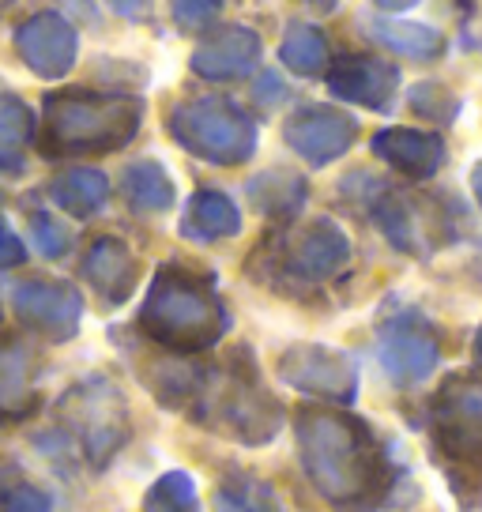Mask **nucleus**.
Listing matches in <instances>:
<instances>
[{
	"instance_id": "1",
	"label": "nucleus",
	"mask_w": 482,
	"mask_h": 512,
	"mask_svg": "<svg viewBox=\"0 0 482 512\" xmlns=\"http://www.w3.org/2000/svg\"><path fill=\"white\" fill-rule=\"evenodd\" d=\"M298 452L309 482L339 509H373L392 486L381 445L351 415L306 407L298 415Z\"/></svg>"
},
{
	"instance_id": "2",
	"label": "nucleus",
	"mask_w": 482,
	"mask_h": 512,
	"mask_svg": "<svg viewBox=\"0 0 482 512\" xmlns=\"http://www.w3.org/2000/svg\"><path fill=\"white\" fill-rule=\"evenodd\" d=\"M140 328L170 351L196 354L219 343L226 332V309L208 279L185 268H162L140 309Z\"/></svg>"
},
{
	"instance_id": "3",
	"label": "nucleus",
	"mask_w": 482,
	"mask_h": 512,
	"mask_svg": "<svg viewBox=\"0 0 482 512\" xmlns=\"http://www.w3.org/2000/svg\"><path fill=\"white\" fill-rule=\"evenodd\" d=\"M430 415L449 482L460 494H467V486H482V381L471 377L445 381L434 396Z\"/></svg>"
},
{
	"instance_id": "4",
	"label": "nucleus",
	"mask_w": 482,
	"mask_h": 512,
	"mask_svg": "<svg viewBox=\"0 0 482 512\" xmlns=\"http://www.w3.org/2000/svg\"><path fill=\"white\" fill-rule=\"evenodd\" d=\"M140 128V102L132 98L65 95L49 102V151H113Z\"/></svg>"
},
{
	"instance_id": "5",
	"label": "nucleus",
	"mask_w": 482,
	"mask_h": 512,
	"mask_svg": "<svg viewBox=\"0 0 482 512\" xmlns=\"http://www.w3.org/2000/svg\"><path fill=\"white\" fill-rule=\"evenodd\" d=\"M170 132L185 151L215 166H238L257 151V125L241 106L226 98H196L174 110Z\"/></svg>"
},
{
	"instance_id": "6",
	"label": "nucleus",
	"mask_w": 482,
	"mask_h": 512,
	"mask_svg": "<svg viewBox=\"0 0 482 512\" xmlns=\"http://www.w3.org/2000/svg\"><path fill=\"white\" fill-rule=\"evenodd\" d=\"M65 422H68V437L83 448V456L91 460V467L110 464V456L129 437L125 400L106 381H91L83 384V388H76V392H68Z\"/></svg>"
},
{
	"instance_id": "7",
	"label": "nucleus",
	"mask_w": 482,
	"mask_h": 512,
	"mask_svg": "<svg viewBox=\"0 0 482 512\" xmlns=\"http://www.w3.org/2000/svg\"><path fill=\"white\" fill-rule=\"evenodd\" d=\"M275 272L287 275L290 283L306 287V283H324L351 260V241L332 219H317L294 230L287 238L272 245Z\"/></svg>"
},
{
	"instance_id": "8",
	"label": "nucleus",
	"mask_w": 482,
	"mask_h": 512,
	"mask_svg": "<svg viewBox=\"0 0 482 512\" xmlns=\"http://www.w3.org/2000/svg\"><path fill=\"white\" fill-rule=\"evenodd\" d=\"M377 358L396 384H418L441 362V339L418 313H400L381 328Z\"/></svg>"
},
{
	"instance_id": "9",
	"label": "nucleus",
	"mask_w": 482,
	"mask_h": 512,
	"mask_svg": "<svg viewBox=\"0 0 482 512\" xmlns=\"http://www.w3.org/2000/svg\"><path fill=\"white\" fill-rule=\"evenodd\" d=\"M208 411L215 415L219 430L234 433L245 445H264L279 430L275 400H268L253 381H241L238 373L226 377V384H211Z\"/></svg>"
},
{
	"instance_id": "10",
	"label": "nucleus",
	"mask_w": 482,
	"mask_h": 512,
	"mask_svg": "<svg viewBox=\"0 0 482 512\" xmlns=\"http://www.w3.org/2000/svg\"><path fill=\"white\" fill-rule=\"evenodd\" d=\"M373 219L385 230V238L411 256L434 253L441 241L449 238V226L445 215L422 200L415 192H385L377 204H373Z\"/></svg>"
},
{
	"instance_id": "11",
	"label": "nucleus",
	"mask_w": 482,
	"mask_h": 512,
	"mask_svg": "<svg viewBox=\"0 0 482 512\" xmlns=\"http://www.w3.org/2000/svg\"><path fill=\"white\" fill-rule=\"evenodd\" d=\"M279 377L302 392H313V396L336 403L354 400V388H358V369L351 358L343 351H332V347H317V343L290 347L279 358Z\"/></svg>"
},
{
	"instance_id": "12",
	"label": "nucleus",
	"mask_w": 482,
	"mask_h": 512,
	"mask_svg": "<svg viewBox=\"0 0 482 512\" xmlns=\"http://www.w3.org/2000/svg\"><path fill=\"white\" fill-rule=\"evenodd\" d=\"M287 144L309 162V166H328L336 162L339 155H347V147L354 144L358 136V125H354L351 113L332 110V106H306L298 110L283 128Z\"/></svg>"
},
{
	"instance_id": "13",
	"label": "nucleus",
	"mask_w": 482,
	"mask_h": 512,
	"mask_svg": "<svg viewBox=\"0 0 482 512\" xmlns=\"http://www.w3.org/2000/svg\"><path fill=\"white\" fill-rule=\"evenodd\" d=\"M400 87V72L396 64L377 61V57H358V53H347V57H336L332 68H328V91L343 102H358L366 110H381L392 102Z\"/></svg>"
},
{
	"instance_id": "14",
	"label": "nucleus",
	"mask_w": 482,
	"mask_h": 512,
	"mask_svg": "<svg viewBox=\"0 0 482 512\" xmlns=\"http://www.w3.org/2000/svg\"><path fill=\"white\" fill-rule=\"evenodd\" d=\"M16 313L49 339H68L80 324V294L65 283L34 279L16 287Z\"/></svg>"
},
{
	"instance_id": "15",
	"label": "nucleus",
	"mask_w": 482,
	"mask_h": 512,
	"mask_svg": "<svg viewBox=\"0 0 482 512\" xmlns=\"http://www.w3.org/2000/svg\"><path fill=\"white\" fill-rule=\"evenodd\" d=\"M260 61V38L249 27H226L204 38L193 53L196 76L204 80H241Z\"/></svg>"
},
{
	"instance_id": "16",
	"label": "nucleus",
	"mask_w": 482,
	"mask_h": 512,
	"mask_svg": "<svg viewBox=\"0 0 482 512\" xmlns=\"http://www.w3.org/2000/svg\"><path fill=\"white\" fill-rule=\"evenodd\" d=\"M373 151L400 174L415 177H434L445 162V144L434 132H418V128H385L373 136Z\"/></svg>"
},
{
	"instance_id": "17",
	"label": "nucleus",
	"mask_w": 482,
	"mask_h": 512,
	"mask_svg": "<svg viewBox=\"0 0 482 512\" xmlns=\"http://www.w3.org/2000/svg\"><path fill=\"white\" fill-rule=\"evenodd\" d=\"M83 275L102 290V298L110 302H125L136 287V260L125 249V241L102 238L91 245V253L83 260Z\"/></svg>"
},
{
	"instance_id": "18",
	"label": "nucleus",
	"mask_w": 482,
	"mask_h": 512,
	"mask_svg": "<svg viewBox=\"0 0 482 512\" xmlns=\"http://www.w3.org/2000/svg\"><path fill=\"white\" fill-rule=\"evenodd\" d=\"M241 230V211L234 208V200L223 196V192H196L185 208V219H181V234L193 241H215V238H230Z\"/></svg>"
},
{
	"instance_id": "19",
	"label": "nucleus",
	"mask_w": 482,
	"mask_h": 512,
	"mask_svg": "<svg viewBox=\"0 0 482 512\" xmlns=\"http://www.w3.org/2000/svg\"><path fill=\"white\" fill-rule=\"evenodd\" d=\"M366 31L373 34V42H381L385 49L411 57V61H434L445 53V38L434 27H422V23H403V19H366Z\"/></svg>"
},
{
	"instance_id": "20",
	"label": "nucleus",
	"mask_w": 482,
	"mask_h": 512,
	"mask_svg": "<svg viewBox=\"0 0 482 512\" xmlns=\"http://www.w3.org/2000/svg\"><path fill=\"white\" fill-rule=\"evenodd\" d=\"M249 196L257 200V208L264 215L290 219V215H298V208L306 204V181L298 174H290V170H272V174H260L249 185Z\"/></svg>"
},
{
	"instance_id": "21",
	"label": "nucleus",
	"mask_w": 482,
	"mask_h": 512,
	"mask_svg": "<svg viewBox=\"0 0 482 512\" xmlns=\"http://www.w3.org/2000/svg\"><path fill=\"white\" fill-rule=\"evenodd\" d=\"M72 53H76V38L65 23L57 19H38L31 27V64L46 76H57L72 64Z\"/></svg>"
},
{
	"instance_id": "22",
	"label": "nucleus",
	"mask_w": 482,
	"mask_h": 512,
	"mask_svg": "<svg viewBox=\"0 0 482 512\" xmlns=\"http://www.w3.org/2000/svg\"><path fill=\"white\" fill-rule=\"evenodd\" d=\"M106 192H110V185L98 170H72L61 181H53V200L72 215H80V219L95 215L106 204Z\"/></svg>"
},
{
	"instance_id": "23",
	"label": "nucleus",
	"mask_w": 482,
	"mask_h": 512,
	"mask_svg": "<svg viewBox=\"0 0 482 512\" xmlns=\"http://www.w3.org/2000/svg\"><path fill=\"white\" fill-rule=\"evenodd\" d=\"M125 196L140 211H166L174 204V185L159 162H136L125 174Z\"/></svg>"
},
{
	"instance_id": "24",
	"label": "nucleus",
	"mask_w": 482,
	"mask_h": 512,
	"mask_svg": "<svg viewBox=\"0 0 482 512\" xmlns=\"http://www.w3.org/2000/svg\"><path fill=\"white\" fill-rule=\"evenodd\" d=\"M279 57L287 64L290 72H298V76H317L324 72V64H328V46H324V34L317 27H302V23H294L283 38V46H279Z\"/></svg>"
},
{
	"instance_id": "25",
	"label": "nucleus",
	"mask_w": 482,
	"mask_h": 512,
	"mask_svg": "<svg viewBox=\"0 0 482 512\" xmlns=\"http://www.w3.org/2000/svg\"><path fill=\"white\" fill-rule=\"evenodd\" d=\"M34 392H31V373L27 362L16 351L0 354V411L4 415H23L31 411Z\"/></svg>"
},
{
	"instance_id": "26",
	"label": "nucleus",
	"mask_w": 482,
	"mask_h": 512,
	"mask_svg": "<svg viewBox=\"0 0 482 512\" xmlns=\"http://www.w3.org/2000/svg\"><path fill=\"white\" fill-rule=\"evenodd\" d=\"M144 512H196V486L185 471H170L162 475L151 490H147Z\"/></svg>"
},
{
	"instance_id": "27",
	"label": "nucleus",
	"mask_w": 482,
	"mask_h": 512,
	"mask_svg": "<svg viewBox=\"0 0 482 512\" xmlns=\"http://www.w3.org/2000/svg\"><path fill=\"white\" fill-rule=\"evenodd\" d=\"M31 132L27 110L19 102H0V170H16L19 147Z\"/></svg>"
},
{
	"instance_id": "28",
	"label": "nucleus",
	"mask_w": 482,
	"mask_h": 512,
	"mask_svg": "<svg viewBox=\"0 0 482 512\" xmlns=\"http://www.w3.org/2000/svg\"><path fill=\"white\" fill-rule=\"evenodd\" d=\"M411 110L430 121H452L456 117V95L441 83H418L411 91Z\"/></svg>"
},
{
	"instance_id": "29",
	"label": "nucleus",
	"mask_w": 482,
	"mask_h": 512,
	"mask_svg": "<svg viewBox=\"0 0 482 512\" xmlns=\"http://www.w3.org/2000/svg\"><path fill=\"white\" fill-rule=\"evenodd\" d=\"M219 12V0H174V16L181 27H189V31H200V27H208L211 19Z\"/></svg>"
},
{
	"instance_id": "30",
	"label": "nucleus",
	"mask_w": 482,
	"mask_h": 512,
	"mask_svg": "<svg viewBox=\"0 0 482 512\" xmlns=\"http://www.w3.org/2000/svg\"><path fill=\"white\" fill-rule=\"evenodd\" d=\"M257 494L260 486H223L219 490V497H215V505H219V512H268L264 505H257Z\"/></svg>"
},
{
	"instance_id": "31",
	"label": "nucleus",
	"mask_w": 482,
	"mask_h": 512,
	"mask_svg": "<svg viewBox=\"0 0 482 512\" xmlns=\"http://www.w3.org/2000/svg\"><path fill=\"white\" fill-rule=\"evenodd\" d=\"M34 238L42 245V253L46 256H61L68 249V234L61 223H53L49 215H34Z\"/></svg>"
},
{
	"instance_id": "32",
	"label": "nucleus",
	"mask_w": 482,
	"mask_h": 512,
	"mask_svg": "<svg viewBox=\"0 0 482 512\" xmlns=\"http://www.w3.org/2000/svg\"><path fill=\"white\" fill-rule=\"evenodd\" d=\"M4 512H49V497L38 486H16L4 501Z\"/></svg>"
},
{
	"instance_id": "33",
	"label": "nucleus",
	"mask_w": 482,
	"mask_h": 512,
	"mask_svg": "<svg viewBox=\"0 0 482 512\" xmlns=\"http://www.w3.org/2000/svg\"><path fill=\"white\" fill-rule=\"evenodd\" d=\"M19 260H23V245H19V238L8 226L0 223V268H12Z\"/></svg>"
},
{
	"instance_id": "34",
	"label": "nucleus",
	"mask_w": 482,
	"mask_h": 512,
	"mask_svg": "<svg viewBox=\"0 0 482 512\" xmlns=\"http://www.w3.org/2000/svg\"><path fill=\"white\" fill-rule=\"evenodd\" d=\"M257 102L260 106H279L283 102V83H279V76H264L257 83Z\"/></svg>"
},
{
	"instance_id": "35",
	"label": "nucleus",
	"mask_w": 482,
	"mask_h": 512,
	"mask_svg": "<svg viewBox=\"0 0 482 512\" xmlns=\"http://www.w3.org/2000/svg\"><path fill=\"white\" fill-rule=\"evenodd\" d=\"M147 4L151 0H113V8L121 12V16H132V19H140L147 12Z\"/></svg>"
},
{
	"instance_id": "36",
	"label": "nucleus",
	"mask_w": 482,
	"mask_h": 512,
	"mask_svg": "<svg viewBox=\"0 0 482 512\" xmlns=\"http://www.w3.org/2000/svg\"><path fill=\"white\" fill-rule=\"evenodd\" d=\"M385 12H407V8H415V4H422V0H377Z\"/></svg>"
},
{
	"instance_id": "37",
	"label": "nucleus",
	"mask_w": 482,
	"mask_h": 512,
	"mask_svg": "<svg viewBox=\"0 0 482 512\" xmlns=\"http://www.w3.org/2000/svg\"><path fill=\"white\" fill-rule=\"evenodd\" d=\"M471 189H475V200H479V208H482V162L475 166V174H471Z\"/></svg>"
},
{
	"instance_id": "38",
	"label": "nucleus",
	"mask_w": 482,
	"mask_h": 512,
	"mask_svg": "<svg viewBox=\"0 0 482 512\" xmlns=\"http://www.w3.org/2000/svg\"><path fill=\"white\" fill-rule=\"evenodd\" d=\"M306 4H313V8H336V0H306Z\"/></svg>"
},
{
	"instance_id": "39",
	"label": "nucleus",
	"mask_w": 482,
	"mask_h": 512,
	"mask_svg": "<svg viewBox=\"0 0 482 512\" xmlns=\"http://www.w3.org/2000/svg\"><path fill=\"white\" fill-rule=\"evenodd\" d=\"M475 354H479V362H482V328H479V336H475Z\"/></svg>"
}]
</instances>
